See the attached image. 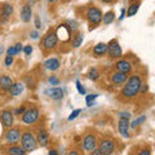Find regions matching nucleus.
Listing matches in <instances>:
<instances>
[{
  "mask_svg": "<svg viewBox=\"0 0 155 155\" xmlns=\"http://www.w3.org/2000/svg\"><path fill=\"white\" fill-rule=\"evenodd\" d=\"M141 85H142V81H141V78H140V75L129 76L127 79V81H125V84H124L122 94L125 97V98H133V97L140 92Z\"/></svg>",
  "mask_w": 155,
  "mask_h": 155,
  "instance_id": "f257e3e1",
  "label": "nucleus"
},
{
  "mask_svg": "<svg viewBox=\"0 0 155 155\" xmlns=\"http://www.w3.org/2000/svg\"><path fill=\"white\" fill-rule=\"evenodd\" d=\"M21 145H22V147L26 150V153H31L34 150H36L38 140L31 132H25L21 136Z\"/></svg>",
  "mask_w": 155,
  "mask_h": 155,
  "instance_id": "f03ea898",
  "label": "nucleus"
},
{
  "mask_svg": "<svg viewBox=\"0 0 155 155\" xmlns=\"http://www.w3.org/2000/svg\"><path fill=\"white\" fill-rule=\"evenodd\" d=\"M39 116H40V114H39L38 107H30L22 114V122L28 125L35 124L39 120Z\"/></svg>",
  "mask_w": 155,
  "mask_h": 155,
  "instance_id": "7ed1b4c3",
  "label": "nucleus"
},
{
  "mask_svg": "<svg viewBox=\"0 0 155 155\" xmlns=\"http://www.w3.org/2000/svg\"><path fill=\"white\" fill-rule=\"evenodd\" d=\"M87 18H88V21H89L91 25H98L100 22H102L104 14H102V12H101L98 8L89 7L88 11H87Z\"/></svg>",
  "mask_w": 155,
  "mask_h": 155,
  "instance_id": "20e7f679",
  "label": "nucleus"
},
{
  "mask_svg": "<svg viewBox=\"0 0 155 155\" xmlns=\"http://www.w3.org/2000/svg\"><path fill=\"white\" fill-rule=\"evenodd\" d=\"M5 141L8 143L17 145L19 141H21V132H19V129L11 127V129H8V132L5 133Z\"/></svg>",
  "mask_w": 155,
  "mask_h": 155,
  "instance_id": "39448f33",
  "label": "nucleus"
},
{
  "mask_svg": "<svg viewBox=\"0 0 155 155\" xmlns=\"http://www.w3.org/2000/svg\"><path fill=\"white\" fill-rule=\"evenodd\" d=\"M58 40H60V39H58L56 32H49V34H47V36L44 38V40H43V47H44L47 51H51L58 44Z\"/></svg>",
  "mask_w": 155,
  "mask_h": 155,
  "instance_id": "423d86ee",
  "label": "nucleus"
},
{
  "mask_svg": "<svg viewBox=\"0 0 155 155\" xmlns=\"http://www.w3.org/2000/svg\"><path fill=\"white\" fill-rule=\"evenodd\" d=\"M107 53L111 58H119L122 57L123 52H122V47L119 45V43L116 40H111L109 44H107Z\"/></svg>",
  "mask_w": 155,
  "mask_h": 155,
  "instance_id": "0eeeda50",
  "label": "nucleus"
},
{
  "mask_svg": "<svg viewBox=\"0 0 155 155\" xmlns=\"http://www.w3.org/2000/svg\"><path fill=\"white\" fill-rule=\"evenodd\" d=\"M129 118H123V116H120L119 122H118V129H119V133L120 136H123V137L128 138L129 137Z\"/></svg>",
  "mask_w": 155,
  "mask_h": 155,
  "instance_id": "6e6552de",
  "label": "nucleus"
},
{
  "mask_svg": "<svg viewBox=\"0 0 155 155\" xmlns=\"http://www.w3.org/2000/svg\"><path fill=\"white\" fill-rule=\"evenodd\" d=\"M98 149L101 150L102 155H110L115 151V142L113 140H102Z\"/></svg>",
  "mask_w": 155,
  "mask_h": 155,
  "instance_id": "1a4fd4ad",
  "label": "nucleus"
},
{
  "mask_svg": "<svg viewBox=\"0 0 155 155\" xmlns=\"http://www.w3.org/2000/svg\"><path fill=\"white\" fill-rule=\"evenodd\" d=\"M97 146V138L94 134H87L83 138V147L85 151L92 153Z\"/></svg>",
  "mask_w": 155,
  "mask_h": 155,
  "instance_id": "9d476101",
  "label": "nucleus"
},
{
  "mask_svg": "<svg viewBox=\"0 0 155 155\" xmlns=\"http://www.w3.org/2000/svg\"><path fill=\"white\" fill-rule=\"evenodd\" d=\"M0 120H2V123H3L4 127H7V128H11L13 125V123H14L13 114L9 110H4V111L0 113Z\"/></svg>",
  "mask_w": 155,
  "mask_h": 155,
  "instance_id": "9b49d317",
  "label": "nucleus"
},
{
  "mask_svg": "<svg viewBox=\"0 0 155 155\" xmlns=\"http://www.w3.org/2000/svg\"><path fill=\"white\" fill-rule=\"evenodd\" d=\"M56 34H57L58 39L62 40V41H67L70 39V28L67 27L66 25H60L58 26Z\"/></svg>",
  "mask_w": 155,
  "mask_h": 155,
  "instance_id": "f8f14e48",
  "label": "nucleus"
},
{
  "mask_svg": "<svg viewBox=\"0 0 155 155\" xmlns=\"http://www.w3.org/2000/svg\"><path fill=\"white\" fill-rule=\"evenodd\" d=\"M115 69H116V71L128 74V72L132 71V65H130V62L127 61V60H120L115 64Z\"/></svg>",
  "mask_w": 155,
  "mask_h": 155,
  "instance_id": "ddd939ff",
  "label": "nucleus"
},
{
  "mask_svg": "<svg viewBox=\"0 0 155 155\" xmlns=\"http://www.w3.org/2000/svg\"><path fill=\"white\" fill-rule=\"evenodd\" d=\"M128 76L125 72H120V71H116L115 74L111 75V81H113L114 84H124L125 81H127Z\"/></svg>",
  "mask_w": 155,
  "mask_h": 155,
  "instance_id": "4468645a",
  "label": "nucleus"
},
{
  "mask_svg": "<svg viewBox=\"0 0 155 155\" xmlns=\"http://www.w3.org/2000/svg\"><path fill=\"white\" fill-rule=\"evenodd\" d=\"M36 140H38V145H40L41 147H45L49 143V136H48L45 130H39Z\"/></svg>",
  "mask_w": 155,
  "mask_h": 155,
  "instance_id": "2eb2a0df",
  "label": "nucleus"
},
{
  "mask_svg": "<svg viewBox=\"0 0 155 155\" xmlns=\"http://www.w3.org/2000/svg\"><path fill=\"white\" fill-rule=\"evenodd\" d=\"M13 84H14V81H13V79L11 76L3 75L2 78H0V88H2L3 91H9Z\"/></svg>",
  "mask_w": 155,
  "mask_h": 155,
  "instance_id": "dca6fc26",
  "label": "nucleus"
},
{
  "mask_svg": "<svg viewBox=\"0 0 155 155\" xmlns=\"http://www.w3.org/2000/svg\"><path fill=\"white\" fill-rule=\"evenodd\" d=\"M31 17H32V11H31V7L30 5H23L21 9V19L23 22H30L31 21Z\"/></svg>",
  "mask_w": 155,
  "mask_h": 155,
  "instance_id": "f3484780",
  "label": "nucleus"
},
{
  "mask_svg": "<svg viewBox=\"0 0 155 155\" xmlns=\"http://www.w3.org/2000/svg\"><path fill=\"white\" fill-rule=\"evenodd\" d=\"M45 93L53 100H62L64 98V91L61 88H49Z\"/></svg>",
  "mask_w": 155,
  "mask_h": 155,
  "instance_id": "a211bd4d",
  "label": "nucleus"
},
{
  "mask_svg": "<svg viewBox=\"0 0 155 155\" xmlns=\"http://www.w3.org/2000/svg\"><path fill=\"white\" fill-rule=\"evenodd\" d=\"M44 67L47 70H51V71H56L60 69V61L57 58H49L44 62Z\"/></svg>",
  "mask_w": 155,
  "mask_h": 155,
  "instance_id": "6ab92c4d",
  "label": "nucleus"
},
{
  "mask_svg": "<svg viewBox=\"0 0 155 155\" xmlns=\"http://www.w3.org/2000/svg\"><path fill=\"white\" fill-rule=\"evenodd\" d=\"M12 14H13V5H11V4H4V7L2 9V18H3V21H7L8 18H11Z\"/></svg>",
  "mask_w": 155,
  "mask_h": 155,
  "instance_id": "aec40b11",
  "label": "nucleus"
},
{
  "mask_svg": "<svg viewBox=\"0 0 155 155\" xmlns=\"http://www.w3.org/2000/svg\"><path fill=\"white\" fill-rule=\"evenodd\" d=\"M107 44H105V43H100V44H97L94 48H93V54L96 56H104L107 53Z\"/></svg>",
  "mask_w": 155,
  "mask_h": 155,
  "instance_id": "412c9836",
  "label": "nucleus"
},
{
  "mask_svg": "<svg viewBox=\"0 0 155 155\" xmlns=\"http://www.w3.org/2000/svg\"><path fill=\"white\" fill-rule=\"evenodd\" d=\"M23 89H25V85L22 83H14L11 87V89H9V93L12 96H19L23 92Z\"/></svg>",
  "mask_w": 155,
  "mask_h": 155,
  "instance_id": "4be33fe9",
  "label": "nucleus"
},
{
  "mask_svg": "<svg viewBox=\"0 0 155 155\" xmlns=\"http://www.w3.org/2000/svg\"><path fill=\"white\" fill-rule=\"evenodd\" d=\"M83 40H84L83 32H78L76 35L74 36V39H72V47H74V48H79L81 45V43H83Z\"/></svg>",
  "mask_w": 155,
  "mask_h": 155,
  "instance_id": "5701e85b",
  "label": "nucleus"
},
{
  "mask_svg": "<svg viewBox=\"0 0 155 155\" xmlns=\"http://www.w3.org/2000/svg\"><path fill=\"white\" fill-rule=\"evenodd\" d=\"M22 51V45H21V43H17L14 47H9L8 49H7V54L8 56H14V54H18L19 52Z\"/></svg>",
  "mask_w": 155,
  "mask_h": 155,
  "instance_id": "b1692460",
  "label": "nucleus"
},
{
  "mask_svg": "<svg viewBox=\"0 0 155 155\" xmlns=\"http://www.w3.org/2000/svg\"><path fill=\"white\" fill-rule=\"evenodd\" d=\"M8 153L9 154H13V155H23L26 154V150L23 147H19V146H16V145H13L8 149Z\"/></svg>",
  "mask_w": 155,
  "mask_h": 155,
  "instance_id": "393cba45",
  "label": "nucleus"
},
{
  "mask_svg": "<svg viewBox=\"0 0 155 155\" xmlns=\"http://www.w3.org/2000/svg\"><path fill=\"white\" fill-rule=\"evenodd\" d=\"M138 8H140V4H138V3H133V4H130V5H129V9H128V12H127L128 17H133L134 14L138 12Z\"/></svg>",
  "mask_w": 155,
  "mask_h": 155,
  "instance_id": "a878e982",
  "label": "nucleus"
},
{
  "mask_svg": "<svg viewBox=\"0 0 155 155\" xmlns=\"http://www.w3.org/2000/svg\"><path fill=\"white\" fill-rule=\"evenodd\" d=\"M115 14H114V12H107L106 14H104V18H102V21H104V23L105 25H110L111 22H114V17Z\"/></svg>",
  "mask_w": 155,
  "mask_h": 155,
  "instance_id": "bb28decb",
  "label": "nucleus"
},
{
  "mask_svg": "<svg viewBox=\"0 0 155 155\" xmlns=\"http://www.w3.org/2000/svg\"><path fill=\"white\" fill-rule=\"evenodd\" d=\"M88 78L91 80H97L100 78V72L97 69H94V67H92V69L88 71Z\"/></svg>",
  "mask_w": 155,
  "mask_h": 155,
  "instance_id": "cd10ccee",
  "label": "nucleus"
},
{
  "mask_svg": "<svg viewBox=\"0 0 155 155\" xmlns=\"http://www.w3.org/2000/svg\"><path fill=\"white\" fill-rule=\"evenodd\" d=\"M145 120H146V116H145V115H142V116H140V118H137V119H136V120H133V122L132 123H130V128H136V127H138V125L140 124H142L143 122H145Z\"/></svg>",
  "mask_w": 155,
  "mask_h": 155,
  "instance_id": "c85d7f7f",
  "label": "nucleus"
},
{
  "mask_svg": "<svg viewBox=\"0 0 155 155\" xmlns=\"http://www.w3.org/2000/svg\"><path fill=\"white\" fill-rule=\"evenodd\" d=\"M97 97H98L97 94H88V96H87V97H85L87 106H92V105H93V101L97 98Z\"/></svg>",
  "mask_w": 155,
  "mask_h": 155,
  "instance_id": "c756f323",
  "label": "nucleus"
},
{
  "mask_svg": "<svg viewBox=\"0 0 155 155\" xmlns=\"http://www.w3.org/2000/svg\"><path fill=\"white\" fill-rule=\"evenodd\" d=\"M80 113H81V109H76V110H74V111H72V113L69 115V120H70V122H72L74 119L78 118V115H79Z\"/></svg>",
  "mask_w": 155,
  "mask_h": 155,
  "instance_id": "7c9ffc66",
  "label": "nucleus"
},
{
  "mask_svg": "<svg viewBox=\"0 0 155 155\" xmlns=\"http://www.w3.org/2000/svg\"><path fill=\"white\" fill-rule=\"evenodd\" d=\"M76 88H78V92H79L80 94H85V89H84V87L81 85V83L79 80H76Z\"/></svg>",
  "mask_w": 155,
  "mask_h": 155,
  "instance_id": "2f4dec72",
  "label": "nucleus"
},
{
  "mask_svg": "<svg viewBox=\"0 0 155 155\" xmlns=\"http://www.w3.org/2000/svg\"><path fill=\"white\" fill-rule=\"evenodd\" d=\"M48 81H49V84H52V85H58L60 84V80L57 79V76H51L49 79H48Z\"/></svg>",
  "mask_w": 155,
  "mask_h": 155,
  "instance_id": "473e14b6",
  "label": "nucleus"
},
{
  "mask_svg": "<svg viewBox=\"0 0 155 155\" xmlns=\"http://www.w3.org/2000/svg\"><path fill=\"white\" fill-rule=\"evenodd\" d=\"M13 64V56H7L5 57V66L11 67V65Z\"/></svg>",
  "mask_w": 155,
  "mask_h": 155,
  "instance_id": "72a5a7b5",
  "label": "nucleus"
},
{
  "mask_svg": "<svg viewBox=\"0 0 155 155\" xmlns=\"http://www.w3.org/2000/svg\"><path fill=\"white\" fill-rule=\"evenodd\" d=\"M23 51H25L26 56H30L31 53H32V47H31V45H26V47H25V49H23Z\"/></svg>",
  "mask_w": 155,
  "mask_h": 155,
  "instance_id": "f704fd0d",
  "label": "nucleus"
},
{
  "mask_svg": "<svg viewBox=\"0 0 155 155\" xmlns=\"http://www.w3.org/2000/svg\"><path fill=\"white\" fill-rule=\"evenodd\" d=\"M35 27L38 28V30L41 27V25H40V19H39V17H38V16H35Z\"/></svg>",
  "mask_w": 155,
  "mask_h": 155,
  "instance_id": "c9c22d12",
  "label": "nucleus"
},
{
  "mask_svg": "<svg viewBox=\"0 0 155 155\" xmlns=\"http://www.w3.org/2000/svg\"><path fill=\"white\" fill-rule=\"evenodd\" d=\"M26 107H25V106H21V107H18L17 110H16V114H23V113H25V110Z\"/></svg>",
  "mask_w": 155,
  "mask_h": 155,
  "instance_id": "e433bc0d",
  "label": "nucleus"
},
{
  "mask_svg": "<svg viewBox=\"0 0 155 155\" xmlns=\"http://www.w3.org/2000/svg\"><path fill=\"white\" fill-rule=\"evenodd\" d=\"M31 38H32V39H38V38H39L38 31H31Z\"/></svg>",
  "mask_w": 155,
  "mask_h": 155,
  "instance_id": "4c0bfd02",
  "label": "nucleus"
},
{
  "mask_svg": "<svg viewBox=\"0 0 155 155\" xmlns=\"http://www.w3.org/2000/svg\"><path fill=\"white\" fill-rule=\"evenodd\" d=\"M147 91V85H141V88H140V92H142V93H143V92H146Z\"/></svg>",
  "mask_w": 155,
  "mask_h": 155,
  "instance_id": "58836bf2",
  "label": "nucleus"
},
{
  "mask_svg": "<svg viewBox=\"0 0 155 155\" xmlns=\"http://www.w3.org/2000/svg\"><path fill=\"white\" fill-rule=\"evenodd\" d=\"M120 116H123V118H130L129 113H120Z\"/></svg>",
  "mask_w": 155,
  "mask_h": 155,
  "instance_id": "ea45409f",
  "label": "nucleus"
},
{
  "mask_svg": "<svg viewBox=\"0 0 155 155\" xmlns=\"http://www.w3.org/2000/svg\"><path fill=\"white\" fill-rule=\"evenodd\" d=\"M125 13H127V11H125V9L123 8V9H122V16L119 17V19H123V18H124V16H125Z\"/></svg>",
  "mask_w": 155,
  "mask_h": 155,
  "instance_id": "a19ab883",
  "label": "nucleus"
},
{
  "mask_svg": "<svg viewBox=\"0 0 155 155\" xmlns=\"http://www.w3.org/2000/svg\"><path fill=\"white\" fill-rule=\"evenodd\" d=\"M150 154H151V153H150L149 150H146V151H141V153H140V155H150Z\"/></svg>",
  "mask_w": 155,
  "mask_h": 155,
  "instance_id": "79ce46f5",
  "label": "nucleus"
},
{
  "mask_svg": "<svg viewBox=\"0 0 155 155\" xmlns=\"http://www.w3.org/2000/svg\"><path fill=\"white\" fill-rule=\"evenodd\" d=\"M57 2H58V0H48V3H51V4H54Z\"/></svg>",
  "mask_w": 155,
  "mask_h": 155,
  "instance_id": "37998d69",
  "label": "nucleus"
},
{
  "mask_svg": "<svg viewBox=\"0 0 155 155\" xmlns=\"http://www.w3.org/2000/svg\"><path fill=\"white\" fill-rule=\"evenodd\" d=\"M48 154H49V155H57V151H52V150H51Z\"/></svg>",
  "mask_w": 155,
  "mask_h": 155,
  "instance_id": "c03bdc74",
  "label": "nucleus"
},
{
  "mask_svg": "<svg viewBox=\"0 0 155 155\" xmlns=\"http://www.w3.org/2000/svg\"><path fill=\"white\" fill-rule=\"evenodd\" d=\"M101 2H104V3H111L113 0H101Z\"/></svg>",
  "mask_w": 155,
  "mask_h": 155,
  "instance_id": "a18cd8bd",
  "label": "nucleus"
},
{
  "mask_svg": "<svg viewBox=\"0 0 155 155\" xmlns=\"http://www.w3.org/2000/svg\"><path fill=\"white\" fill-rule=\"evenodd\" d=\"M76 154H78L76 151H71V153H70V155H76Z\"/></svg>",
  "mask_w": 155,
  "mask_h": 155,
  "instance_id": "49530a36",
  "label": "nucleus"
},
{
  "mask_svg": "<svg viewBox=\"0 0 155 155\" xmlns=\"http://www.w3.org/2000/svg\"><path fill=\"white\" fill-rule=\"evenodd\" d=\"M2 52H3V51H2V48H0V53H2Z\"/></svg>",
  "mask_w": 155,
  "mask_h": 155,
  "instance_id": "de8ad7c7",
  "label": "nucleus"
}]
</instances>
